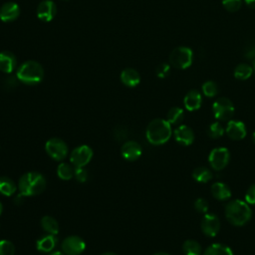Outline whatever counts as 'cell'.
<instances>
[{"label":"cell","mask_w":255,"mask_h":255,"mask_svg":"<svg viewBox=\"0 0 255 255\" xmlns=\"http://www.w3.org/2000/svg\"><path fill=\"white\" fill-rule=\"evenodd\" d=\"M226 219L235 226H243L252 216V210L249 204L240 199H233L225 206Z\"/></svg>","instance_id":"cell-1"},{"label":"cell","mask_w":255,"mask_h":255,"mask_svg":"<svg viewBox=\"0 0 255 255\" xmlns=\"http://www.w3.org/2000/svg\"><path fill=\"white\" fill-rule=\"evenodd\" d=\"M171 125L163 119L152 120L145 130L146 139L154 145L165 143L171 136Z\"/></svg>","instance_id":"cell-2"},{"label":"cell","mask_w":255,"mask_h":255,"mask_svg":"<svg viewBox=\"0 0 255 255\" xmlns=\"http://www.w3.org/2000/svg\"><path fill=\"white\" fill-rule=\"evenodd\" d=\"M18 188L24 196L38 195L46 188V179L41 173L30 171L20 177Z\"/></svg>","instance_id":"cell-3"},{"label":"cell","mask_w":255,"mask_h":255,"mask_svg":"<svg viewBox=\"0 0 255 255\" xmlns=\"http://www.w3.org/2000/svg\"><path fill=\"white\" fill-rule=\"evenodd\" d=\"M19 82L26 85H37L44 78V69L36 61L29 60L24 62L16 72Z\"/></svg>","instance_id":"cell-4"},{"label":"cell","mask_w":255,"mask_h":255,"mask_svg":"<svg viewBox=\"0 0 255 255\" xmlns=\"http://www.w3.org/2000/svg\"><path fill=\"white\" fill-rule=\"evenodd\" d=\"M193 59V52L188 47H177L169 55V64L177 69L188 68Z\"/></svg>","instance_id":"cell-5"},{"label":"cell","mask_w":255,"mask_h":255,"mask_svg":"<svg viewBox=\"0 0 255 255\" xmlns=\"http://www.w3.org/2000/svg\"><path fill=\"white\" fill-rule=\"evenodd\" d=\"M234 105L227 98H219L212 105L214 118L218 121H228L234 115Z\"/></svg>","instance_id":"cell-6"},{"label":"cell","mask_w":255,"mask_h":255,"mask_svg":"<svg viewBox=\"0 0 255 255\" xmlns=\"http://www.w3.org/2000/svg\"><path fill=\"white\" fill-rule=\"evenodd\" d=\"M230 160V152L226 147L219 146L213 148L208 156L210 166L214 170H221L228 164Z\"/></svg>","instance_id":"cell-7"},{"label":"cell","mask_w":255,"mask_h":255,"mask_svg":"<svg viewBox=\"0 0 255 255\" xmlns=\"http://www.w3.org/2000/svg\"><path fill=\"white\" fill-rule=\"evenodd\" d=\"M47 153L55 160H62L68 154V145L66 142L58 137L50 138L45 145Z\"/></svg>","instance_id":"cell-8"},{"label":"cell","mask_w":255,"mask_h":255,"mask_svg":"<svg viewBox=\"0 0 255 255\" xmlns=\"http://www.w3.org/2000/svg\"><path fill=\"white\" fill-rule=\"evenodd\" d=\"M93 157V150L90 146L84 144L73 149L70 160L75 167H85Z\"/></svg>","instance_id":"cell-9"},{"label":"cell","mask_w":255,"mask_h":255,"mask_svg":"<svg viewBox=\"0 0 255 255\" xmlns=\"http://www.w3.org/2000/svg\"><path fill=\"white\" fill-rule=\"evenodd\" d=\"M86 248L84 239L77 235H71L62 242V251L66 255H80Z\"/></svg>","instance_id":"cell-10"},{"label":"cell","mask_w":255,"mask_h":255,"mask_svg":"<svg viewBox=\"0 0 255 255\" xmlns=\"http://www.w3.org/2000/svg\"><path fill=\"white\" fill-rule=\"evenodd\" d=\"M202 232L208 237H214L218 234L220 230V220L217 215L213 213H205L201 223Z\"/></svg>","instance_id":"cell-11"},{"label":"cell","mask_w":255,"mask_h":255,"mask_svg":"<svg viewBox=\"0 0 255 255\" xmlns=\"http://www.w3.org/2000/svg\"><path fill=\"white\" fill-rule=\"evenodd\" d=\"M37 17L43 22H50L57 14V6L52 0H44L37 7Z\"/></svg>","instance_id":"cell-12"},{"label":"cell","mask_w":255,"mask_h":255,"mask_svg":"<svg viewBox=\"0 0 255 255\" xmlns=\"http://www.w3.org/2000/svg\"><path fill=\"white\" fill-rule=\"evenodd\" d=\"M225 132L233 140H240L246 136V127L243 122L231 120L227 123Z\"/></svg>","instance_id":"cell-13"},{"label":"cell","mask_w":255,"mask_h":255,"mask_svg":"<svg viewBox=\"0 0 255 255\" xmlns=\"http://www.w3.org/2000/svg\"><path fill=\"white\" fill-rule=\"evenodd\" d=\"M20 15V7L15 2H6L0 8V20L5 23L15 21Z\"/></svg>","instance_id":"cell-14"},{"label":"cell","mask_w":255,"mask_h":255,"mask_svg":"<svg viewBox=\"0 0 255 255\" xmlns=\"http://www.w3.org/2000/svg\"><path fill=\"white\" fill-rule=\"evenodd\" d=\"M173 135H174L175 140L181 145L191 144L194 140V137H195L193 130L188 126H185V125L178 126L174 129Z\"/></svg>","instance_id":"cell-15"},{"label":"cell","mask_w":255,"mask_h":255,"mask_svg":"<svg viewBox=\"0 0 255 255\" xmlns=\"http://www.w3.org/2000/svg\"><path fill=\"white\" fill-rule=\"evenodd\" d=\"M141 146L138 142L134 141V140H128L126 141L121 149L122 155L127 159V160H136L137 158H139V156L141 155Z\"/></svg>","instance_id":"cell-16"},{"label":"cell","mask_w":255,"mask_h":255,"mask_svg":"<svg viewBox=\"0 0 255 255\" xmlns=\"http://www.w3.org/2000/svg\"><path fill=\"white\" fill-rule=\"evenodd\" d=\"M17 67V59L12 52H0V71L6 74L12 73Z\"/></svg>","instance_id":"cell-17"},{"label":"cell","mask_w":255,"mask_h":255,"mask_svg":"<svg viewBox=\"0 0 255 255\" xmlns=\"http://www.w3.org/2000/svg\"><path fill=\"white\" fill-rule=\"evenodd\" d=\"M121 82L129 88H133L137 86L140 82V76L138 72L133 68H127L122 71L120 76Z\"/></svg>","instance_id":"cell-18"},{"label":"cell","mask_w":255,"mask_h":255,"mask_svg":"<svg viewBox=\"0 0 255 255\" xmlns=\"http://www.w3.org/2000/svg\"><path fill=\"white\" fill-rule=\"evenodd\" d=\"M183 104L187 111H190V112L196 111L201 107L202 97L200 93L196 90L189 91L183 99Z\"/></svg>","instance_id":"cell-19"},{"label":"cell","mask_w":255,"mask_h":255,"mask_svg":"<svg viewBox=\"0 0 255 255\" xmlns=\"http://www.w3.org/2000/svg\"><path fill=\"white\" fill-rule=\"evenodd\" d=\"M211 194L218 200H227L231 197L232 192L227 184L217 181L211 186Z\"/></svg>","instance_id":"cell-20"},{"label":"cell","mask_w":255,"mask_h":255,"mask_svg":"<svg viewBox=\"0 0 255 255\" xmlns=\"http://www.w3.org/2000/svg\"><path fill=\"white\" fill-rule=\"evenodd\" d=\"M57 244V238L53 234H48L37 240V249L41 252H51Z\"/></svg>","instance_id":"cell-21"},{"label":"cell","mask_w":255,"mask_h":255,"mask_svg":"<svg viewBox=\"0 0 255 255\" xmlns=\"http://www.w3.org/2000/svg\"><path fill=\"white\" fill-rule=\"evenodd\" d=\"M203 255H233V251L227 245L221 243H213L205 249Z\"/></svg>","instance_id":"cell-22"},{"label":"cell","mask_w":255,"mask_h":255,"mask_svg":"<svg viewBox=\"0 0 255 255\" xmlns=\"http://www.w3.org/2000/svg\"><path fill=\"white\" fill-rule=\"evenodd\" d=\"M192 177L199 183H206L213 177V174L209 168L205 166H199L193 170Z\"/></svg>","instance_id":"cell-23"},{"label":"cell","mask_w":255,"mask_h":255,"mask_svg":"<svg viewBox=\"0 0 255 255\" xmlns=\"http://www.w3.org/2000/svg\"><path fill=\"white\" fill-rule=\"evenodd\" d=\"M17 186L15 182L7 177V176H0V193L6 196H11L15 193Z\"/></svg>","instance_id":"cell-24"},{"label":"cell","mask_w":255,"mask_h":255,"mask_svg":"<svg viewBox=\"0 0 255 255\" xmlns=\"http://www.w3.org/2000/svg\"><path fill=\"white\" fill-rule=\"evenodd\" d=\"M41 226L49 234L56 235L59 232V224H58L57 220L54 217H52V216L46 215V216L42 217V219H41Z\"/></svg>","instance_id":"cell-25"},{"label":"cell","mask_w":255,"mask_h":255,"mask_svg":"<svg viewBox=\"0 0 255 255\" xmlns=\"http://www.w3.org/2000/svg\"><path fill=\"white\" fill-rule=\"evenodd\" d=\"M182 251L184 255H201L202 249L200 244L193 239H188L184 241L182 245Z\"/></svg>","instance_id":"cell-26"},{"label":"cell","mask_w":255,"mask_h":255,"mask_svg":"<svg viewBox=\"0 0 255 255\" xmlns=\"http://www.w3.org/2000/svg\"><path fill=\"white\" fill-rule=\"evenodd\" d=\"M184 118V113L183 110L181 108L178 107H173L171 108L166 115V121L170 124V125H177L180 124L181 121Z\"/></svg>","instance_id":"cell-27"},{"label":"cell","mask_w":255,"mask_h":255,"mask_svg":"<svg viewBox=\"0 0 255 255\" xmlns=\"http://www.w3.org/2000/svg\"><path fill=\"white\" fill-rule=\"evenodd\" d=\"M75 173V169L67 162H62L57 167V174L63 180H70Z\"/></svg>","instance_id":"cell-28"},{"label":"cell","mask_w":255,"mask_h":255,"mask_svg":"<svg viewBox=\"0 0 255 255\" xmlns=\"http://www.w3.org/2000/svg\"><path fill=\"white\" fill-rule=\"evenodd\" d=\"M253 69L247 64H239L234 70V77L237 80H247L251 77Z\"/></svg>","instance_id":"cell-29"},{"label":"cell","mask_w":255,"mask_h":255,"mask_svg":"<svg viewBox=\"0 0 255 255\" xmlns=\"http://www.w3.org/2000/svg\"><path fill=\"white\" fill-rule=\"evenodd\" d=\"M225 132V128H223V126L218 123V122H215V123H212L208 128H207V133H208V136L210 138H213V139H216V138H219L223 135V133Z\"/></svg>","instance_id":"cell-30"},{"label":"cell","mask_w":255,"mask_h":255,"mask_svg":"<svg viewBox=\"0 0 255 255\" xmlns=\"http://www.w3.org/2000/svg\"><path fill=\"white\" fill-rule=\"evenodd\" d=\"M202 92L204 96L208 98H213L218 93V87L214 82L207 81L202 85Z\"/></svg>","instance_id":"cell-31"},{"label":"cell","mask_w":255,"mask_h":255,"mask_svg":"<svg viewBox=\"0 0 255 255\" xmlns=\"http://www.w3.org/2000/svg\"><path fill=\"white\" fill-rule=\"evenodd\" d=\"M19 80L17 78V76H7L6 78L2 79V87L3 89L7 90V91H11L14 90L17 86H18Z\"/></svg>","instance_id":"cell-32"},{"label":"cell","mask_w":255,"mask_h":255,"mask_svg":"<svg viewBox=\"0 0 255 255\" xmlns=\"http://www.w3.org/2000/svg\"><path fill=\"white\" fill-rule=\"evenodd\" d=\"M15 247L9 240H0V255H14Z\"/></svg>","instance_id":"cell-33"},{"label":"cell","mask_w":255,"mask_h":255,"mask_svg":"<svg viewBox=\"0 0 255 255\" xmlns=\"http://www.w3.org/2000/svg\"><path fill=\"white\" fill-rule=\"evenodd\" d=\"M224 8L229 12H236L241 8V0H222Z\"/></svg>","instance_id":"cell-34"},{"label":"cell","mask_w":255,"mask_h":255,"mask_svg":"<svg viewBox=\"0 0 255 255\" xmlns=\"http://www.w3.org/2000/svg\"><path fill=\"white\" fill-rule=\"evenodd\" d=\"M194 208H195V210L197 211V212H199V213H207V211H208V208H209V206H208V202H207V200L206 199H204V198H202V197H200V198H197L195 201H194Z\"/></svg>","instance_id":"cell-35"},{"label":"cell","mask_w":255,"mask_h":255,"mask_svg":"<svg viewBox=\"0 0 255 255\" xmlns=\"http://www.w3.org/2000/svg\"><path fill=\"white\" fill-rule=\"evenodd\" d=\"M76 179L80 182H85L87 181L89 177L88 170L85 167H75V173H74Z\"/></svg>","instance_id":"cell-36"},{"label":"cell","mask_w":255,"mask_h":255,"mask_svg":"<svg viewBox=\"0 0 255 255\" xmlns=\"http://www.w3.org/2000/svg\"><path fill=\"white\" fill-rule=\"evenodd\" d=\"M169 71H170V66L166 63H162V64L157 66V68L155 70V73H156V76L158 78L163 79L169 74Z\"/></svg>","instance_id":"cell-37"},{"label":"cell","mask_w":255,"mask_h":255,"mask_svg":"<svg viewBox=\"0 0 255 255\" xmlns=\"http://www.w3.org/2000/svg\"><path fill=\"white\" fill-rule=\"evenodd\" d=\"M245 201L248 204L255 205V183L252 184L245 193Z\"/></svg>","instance_id":"cell-38"},{"label":"cell","mask_w":255,"mask_h":255,"mask_svg":"<svg viewBox=\"0 0 255 255\" xmlns=\"http://www.w3.org/2000/svg\"><path fill=\"white\" fill-rule=\"evenodd\" d=\"M246 56V58H248V59H252V58H254L255 57V47H252L251 49H249V50H247V52H246V54H245Z\"/></svg>","instance_id":"cell-39"},{"label":"cell","mask_w":255,"mask_h":255,"mask_svg":"<svg viewBox=\"0 0 255 255\" xmlns=\"http://www.w3.org/2000/svg\"><path fill=\"white\" fill-rule=\"evenodd\" d=\"M245 4L251 8V9H255V0H244Z\"/></svg>","instance_id":"cell-40"},{"label":"cell","mask_w":255,"mask_h":255,"mask_svg":"<svg viewBox=\"0 0 255 255\" xmlns=\"http://www.w3.org/2000/svg\"><path fill=\"white\" fill-rule=\"evenodd\" d=\"M49 255H66V254L62 251H54V252H51Z\"/></svg>","instance_id":"cell-41"},{"label":"cell","mask_w":255,"mask_h":255,"mask_svg":"<svg viewBox=\"0 0 255 255\" xmlns=\"http://www.w3.org/2000/svg\"><path fill=\"white\" fill-rule=\"evenodd\" d=\"M101 255H118V254H116L114 252H105V253H103Z\"/></svg>","instance_id":"cell-42"},{"label":"cell","mask_w":255,"mask_h":255,"mask_svg":"<svg viewBox=\"0 0 255 255\" xmlns=\"http://www.w3.org/2000/svg\"><path fill=\"white\" fill-rule=\"evenodd\" d=\"M153 255H169V254H167V253H165V252H157V253H155V254H153Z\"/></svg>","instance_id":"cell-43"},{"label":"cell","mask_w":255,"mask_h":255,"mask_svg":"<svg viewBox=\"0 0 255 255\" xmlns=\"http://www.w3.org/2000/svg\"><path fill=\"white\" fill-rule=\"evenodd\" d=\"M252 141H253V143L255 144V131L252 133Z\"/></svg>","instance_id":"cell-44"},{"label":"cell","mask_w":255,"mask_h":255,"mask_svg":"<svg viewBox=\"0 0 255 255\" xmlns=\"http://www.w3.org/2000/svg\"><path fill=\"white\" fill-rule=\"evenodd\" d=\"M2 210H3V205H2V203L0 202V215H1V213H2Z\"/></svg>","instance_id":"cell-45"},{"label":"cell","mask_w":255,"mask_h":255,"mask_svg":"<svg viewBox=\"0 0 255 255\" xmlns=\"http://www.w3.org/2000/svg\"><path fill=\"white\" fill-rule=\"evenodd\" d=\"M254 70H255V61H254Z\"/></svg>","instance_id":"cell-46"},{"label":"cell","mask_w":255,"mask_h":255,"mask_svg":"<svg viewBox=\"0 0 255 255\" xmlns=\"http://www.w3.org/2000/svg\"><path fill=\"white\" fill-rule=\"evenodd\" d=\"M62 1H67V0H62Z\"/></svg>","instance_id":"cell-47"}]
</instances>
